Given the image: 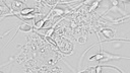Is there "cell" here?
<instances>
[{"label": "cell", "instance_id": "obj_1", "mask_svg": "<svg viewBox=\"0 0 130 73\" xmlns=\"http://www.w3.org/2000/svg\"><path fill=\"white\" fill-rule=\"evenodd\" d=\"M116 31H117V30H114V29H112V28L107 27V28H103V29L101 30V33H102V35H104V38H105L106 40H108L107 42H110V41H113Z\"/></svg>", "mask_w": 130, "mask_h": 73}, {"label": "cell", "instance_id": "obj_2", "mask_svg": "<svg viewBox=\"0 0 130 73\" xmlns=\"http://www.w3.org/2000/svg\"><path fill=\"white\" fill-rule=\"evenodd\" d=\"M23 6H24V3L23 2H21V1H13V2H11V10L12 11H18V12H20L22 9H23Z\"/></svg>", "mask_w": 130, "mask_h": 73}, {"label": "cell", "instance_id": "obj_3", "mask_svg": "<svg viewBox=\"0 0 130 73\" xmlns=\"http://www.w3.org/2000/svg\"><path fill=\"white\" fill-rule=\"evenodd\" d=\"M18 31H23V32H27V31H30L32 29V26H30L29 24L25 23V22H22L21 24H19V26L17 27Z\"/></svg>", "mask_w": 130, "mask_h": 73}, {"label": "cell", "instance_id": "obj_4", "mask_svg": "<svg viewBox=\"0 0 130 73\" xmlns=\"http://www.w3.org/2000/svg\"><path fill=\"white\" fill-rule=\"evenodd\" d=\"M34 10H35L34 8H23V9L19 12V14H21V15L24 17V16H27L29 13H31Z\"/></svg>", "mask_w": 130, "mask_h": 73}, {"label": "cell", "instance_id": "obj_5", "mask_svg": "<svg viewBox=\"0 0 130 73\" xmlns=\"http://www.w3.org/2000/svg\"><path fill=\"white\" fill-rule=\"evenodd\" d=\"M91 70H92V68H91V67H89V68H86V69H84V70L77 71L76 73H91Z\"/></svg>", "mask_w": 130, "mask_h": 73}, {"label": "cell", "instance_id": "obj_6", "mask_svg": "<svg viewBox=\"0 0 130 73\" xmlns=\"http://www.w3.org/2000/svg\"><path fill=\"white\" fill-rule=\"evenodd\" d=\"M85 42H86V36H82V38L78 39V43H80V44H84Z\"/></svg>", "mask_w": 130, "mask_h": 73}]
</instances>
